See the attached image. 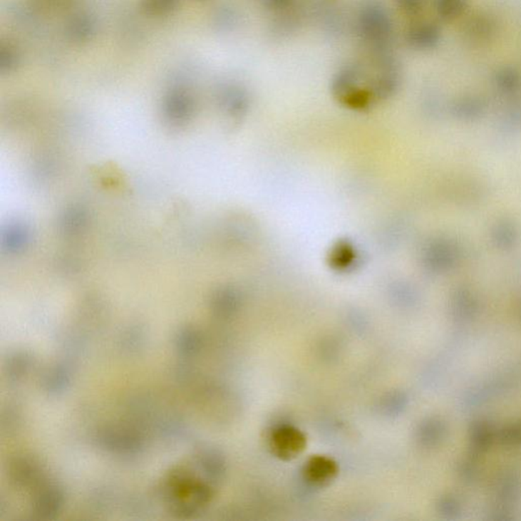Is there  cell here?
<instances>
[{"label":"cell","instance_id":"cell-1","mask_svg":"<svg viewBox=\"0 0 521 521\" xmlns=\"http://www.w3.org/2000/svg\"><path fill=\"white\" fill-rule=\"evenodd\" d=\"M271 448L278 458L292 459L299 455L306 446L303 433L294 428L284 425L278 428L271 436Z\"/></svg>","mask_w":521,"mask_h":521},{"label":"cell","instance_id":"cell-2","mask_svg":"<svg viewBox=\"0 0 521 521\" xmlns=\"http://www.w3.org/2000/svg\"><path fill=\"white\" fill-rule=\"evenodd\" d=\"M361 29L368 39L383 41L389 35L390 23L384 11L377 7H368L361 14Z\"/></svg>","mask_w":521,"mask_h":521},{"label":"cell","instance_id":"cell-3","mask_svg":"<svg viewBox=\"0 0 521 521\" xmlns=\"http://www.w3.org/2000/svg\"><path fill=\"white\" fill-rule=\"evenodd\" d=\"M304 473L310 482L316 485H324L335 477L337 466L331 459L319 456L309 461Z\"/></svg>","mask_w":521,"mask_h":521},{"label":"cell","instance_id":"cell-4","mask_svg":"<svg viewBox=\"0 0 521 521\" xmlns=\"http://www.w3.org/2000/svg\"><path fill=\"white\" fill-rule=\"evenodd\" d=\"M438 32L432 26H420L408 34V41L416 48H429L437 42Z\"/></svg>","mask_w":521,"mask_h":521},{"label":"cell","instance_id":"cell-5","mask_svg":"<svg viewBox=\"0 0 521 521\" xmlns=\"http://www.w3.org/2000/svg\"><path fill=\"white\" fill-rule=\"evenodd\" d=\"M465 0H437V9L443 18L453 19L463 13Z\"/></svg>","mask_w":521,"mask_h":521},{"label":"cell","instance_id":"cell-6","mask_svg":"<svg viewBox=\"0 0 521 521\" xmlns=\"http://www.w3.org/2000/svg\"><path fill=\"white\" fill-rule=\"evenodd\" d=\"M398 4L403 11L413 14L422 9L423 0H398Z\"/></svg>","mask_w":521,"mask_h":521},{"label":"cell","instance_id":"cell-7","mask_svg":"<svg viewBox=\"0 0 521 521\" xmlns=\"http://www.w3.org/2000/svg\"><path fill=\"white\" fill-rule=\"evenodd\" d=\"M266 6L273 9H283L289 4L290 0H264Z\"/></svg>","mask_w":521,"mask_h":521}]
</instances>
